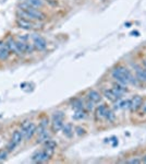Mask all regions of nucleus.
<instances>
[{
    "mask_svg": "<svg viewBox=\"0 0 146 164\" xmlns=\"http://www.w3.org/2000/svg\"><path fill=\"white\" fill-rule=\"evenodd\" d=\"M18 14L22 19H26V20H38V21H42V20L46 19V16L42 11H40V10H37L36 8H33V7H30L28 9H25V10L20 9L18 11Z\"/></svg>",
    "mask_w": 146,
    "mask_h": 164,
    "instance_id": "obj_2",
    "label": "nucleus"
},
{
    "mask_svg": "<svg viewBox=\"0 0 146 164\" xmlns=\"http://www.w3.org/2000/svg\"><path fill=\"white\" fill-rule=\"evenodd\" d=\"M144 69H145V68H144ZM145 70H146V69H145Z\"/></svg>",
    "mask_w": 146,
    "mask_h": 164,
    "instance_id": "obj_34",
    "label": "nucleus"
},
{
    "mask_svg": "<svg viewBox=\"0 0 146 164\" xmlns=\"http://www.w3.org/2000/svg\"><path fill=\"white\" fill-rule=\"evenodd\" d=\"M37 135H38L37 143H45L47 140L50 139V134H49L48 130H44V131L40 132V134H37Z\"/></svg>",
    "mask_w": 146,
    "mask_h": 164,
    "instance_id": "obj_15",
    "label": "nucleus"
},
{
    "mask_svg": "<svg viewBox=\"0 0 146 164\" xmlns=\"http://www.w3.org/2000/svg\"><path fill=\"white\" fill-rule=\"evenodd\" d=\"M50 155L44 150H40V151H36V152L33 154L32 157V161L34 163H43V162H46L50 159Z\"/></svg>",
    "mask_w": 146,
    "mask_h": 164,
    "instance_id": "obj_5",
    "label": "nucleus"
},
{
    "mask_svg": "<svg viewBox=\"0 0 146 164\" xmlns=\"http://www.w3.org/2000/svg\"><path fill=\"white\" fill-rule=\"evenodd\" d=\"M142 104H143V99L140 95H135L132 99L130 100V109L132 112H136L139 111L142 107Z\"/></svg>",
    "mask_w": 146,
    "mask_h": 164,
    "instance_id": "obj_7",
    "label": "nucleus"
},
{
    "mask_svg": "<svg viewBox=\"0 0 146 164\" xmlns=\"http://www.w3.org/2000/svg\"><path fill=\"white\" fill-rule=\"evenodd\" d=\"M94 104H95V103H93L92 101H90V100H88V101L86 102V104H85L87 111H93V109H94Z\"/></svg>",
    "mask_w": 146,
    "mask_h": 164,
    "instance_id": "obj_26",
    "label": "nucleus"
},
{
    "mask_svg": "<svg viewBox=\"0 0 146 164\" xmlns=\"http://www.w3.org/2000/svg\"><path fill=\"white\" fill-rule=\"evenodd\" d=\"M112 90H114L115 93H116V94L121 99V96H122V95L124 94L125 92H127V86H123V84L117 82V83L114 84V88H112Z\"/></svg>",
    "mask_w": 146,
    "mask_h": 164,
    "instance_id": "obj_12",
    "label": "nucleus"
},
{
    "mask_svg": "<svg viewBox=\"0 0 146 164\" xmlns=\"http://www.w3.org/2000/svg\"><path fill=\"white\" fill-rule=\"evenodd\" d=\"M26 2H28L33 8H42L44 6V2H43L42 0H27Z\"/></svg>",
    "mask_w": 146,
    "mask_h": 164,
    "instance_id": "obj_23",
    "label": "nucleus"
},
{
    "mask_svg": "<svg viewBox=\"0 0 146 164\" xmlns=\"http://www.w3.org/2000/svg\"><path fill=\"white\" fill-rule=\"evenodd\" d=\"M102 94H104V96L106 97L107 100H109V101H111V102H117L120 100V97L115 93V91L112 90V89H104V90H102Z\"/></svg>",
    "mask_w": 146,
    "mask_h": 164,
    "instance_id": "obj_10",
    "label": "nucleus"
},
{
    "mask_svg": "<svg viewBox=\"0 0 146 164\" xmlns=\"http://www.w3.org/2000/svg\"><path fill=\"white\" fill-rule=\"evenodd\" d=\"M46 1H48V2H50V3H53L52 0H46Z\"/></svg>",
    "mask_w": 146,
    "mask_h": 164,
    "instance_id": "obj_32",
    "label": "nucleus"
},
{
    "mask_svg": "<svg viewBox=\"0 0 146 164\" xmlns=\"http://www.w3.org/2000/svg\"><path fill=\"white\" fill-rule=\"evenodd\" d=\"M105 119L108 120L109 122H114L115 119H116V115H115V113L112 111H110V109H107L106 114H105Z\"/></svg>",
    "mask_w": 146,
    "mask_h": 164,
    "instance_id": "obj_22",
    "label": "nucleus"
},
{
    "mask_svg": "<svg viewBox=\"0 0 146 164\" xmlns=\"http://www.w3.org/2000/svg\"><path fill=\"white\" fill-rule=\"evenodd\" d=\"M143 162H144V163H146V155H145V157H144V159H143Z\"/></svg>",
    "mask_w": 146,
    "mask_h": 164,
    "instance_id": "obj_31",
    "label": "nucleus"
},
{
    "mask_svg": "<svg viewBox=\"0 0 146 164\" xmlns=\"http://www.w3.org/2000/svg\"><path fill=\"white\" fill-rule=\"evenodd\" d=\"M16 24L21 29H24V30H32V29L35 28V23L32 22V20H26V19H18L16 20Z\"/></svg>",
    "mask_w": 146,
    "mask_h": 164,
    "instance_id": "obj_8",
    "label": "nucleus"
},
{
    "mask_svg": "<svg viewBox=\"0 0 146 164\" xmlns=\"http://www.w3.org/2000/svg\"><path fill=\"white\" fill-rule=\"evenodd\" d=\"M6 43H7L10 51H13V53L16 54V41H14L12 37H9V38L6 41Z\"/></svg>",
    "mask_w": 146,
    "mask_h": 164,
    "instance_id": "obj_20",
    "label": "nucleus"
},
{
    "mask_svg": "<svg viewBox=\"0 0 146 164\" xmlns=\"http://www.w3.org/2000/svg\"><path fill=\"white\" fill-rule=\"evenodd\" d=\"M111 76L117 82L123 84V86H129L130 83L136 84V81H135L136 78H134L130 72V70L123 67V66H118V67L115 68L111 72Z\"/></svg>",
    "mask_w": 146,
    "mask_h": 164,
    "instance_id": "obj_1",
    "label": "nucleus"
},
{
    "mask_svg": "<svg viewBox=\"0 0 146 164\" xmlns=\"http://www.w3.org/2000/svg\"><path fill=\"white\" fill-rule=\"evenodd\" d=\"M33 46L37 51H44L47 47V42L40 35H34L33 36Z\"/></svg>",
    "mask_w": 146,
    "mask_h": 164,
    "instance_id": "obj_6",
    "label": "nucleus"
},
{
    "mask_svg": "<svg viewBox=\"0 0 146 164\" xmlns=\"http://www.w3.org/2000/svg\"><path fill=\"white\" fill-rule=\"evenodd\" d=\"M141 109H142V111H143L144 113L146 114V100H145V101H143V104H142Z\"/></svg>",
    "mask_w": 146,
    "mask_h": 164,
    "instance_id": "obj_30",
    "label": "nucleus"
},
{
    "mask_svg": "<svg viewBox=\"0 0 146 164\" xmlns=\"http://www.w3.org/2000/svg\"><path fill=\"white\" fill-rule=\"evenodd\" d=\"M62 132H63V135H65V137H68V138H71V137L73 136V127H72L71 124H65V125H63Z\"/></svg>",
    "mask_w": 146,
    "mask_h": 164,
    "instance_id": "obj_17",
    "label": "nucleus"
},
{
    "mask_svg": "<svg viewBox=\"0 0 146 164\" xmlns=\"http://www.w3.org/2000/svg\"><path fill=\"white\" fill-rule=\"evenodd\" d=\"M6 157H7V151H0V161L5 160Z\"/></svg>",
    "mask_w": 146,
    "mask_h": 164,
    "instance_id": "obj_28",
    "label": "nucleus"
},
{
    "mask_svg": "<svg viewBox=\"0 0 146 164\" xmlns=\"http://www.w3.org/2000/svg\"><path fill=\"white\" fill-rule=\"evenodd\" d=\"M10 53L11 51H10L7 43L0 41V60H7L10 56Z\"/></svg>",
    "mask_w": 146,
    "mask_h": 164,
    "instance_id": "obj_9",
    "label": "nucleus"
},
{
    "mask_svg": "<svg viewBox=\"0 0 146 164\" xmlns=\"http://www.w3.org/2000/svg\"><path fill=\"white\" fill-rule=\"evenodd\" d=\"M45 148L56 149V148H57V143H56V141L51 140V139H49V140H47L46 142H45Z\"/></svg>",
    "mask_w": 146,
    "mask_h": 164,
    "instance_id": "obj_25",
    "label": "nucleus"
},
{
    "mask_svg": "<svg viewBox=\"0 0 146 164\" xmlns=\"http://www.w3.org/2000/svg\"><path fill=\"white\" fill-rule=\"evenodd\" d=\"M75 131H77V134L79 135V136H82V135H85V129L84 128H82V127H77L75 128Z\"/></svg>",
    "mask_w": 146,
    "mask_h": 164,
    "instance_id": "obj_27",
    "label": "nucleus"
},
{
    "mask_svg": "<svg viewBox=\"0 0 146 164\" xmlns=\"http://www.w3.org/2000/svg\"><path fill=\"white\" fill-rule=\"evenodd\" d=\"M48 125H49V119L47 117H44L42 120H40L38 127L36 128V134H40V132L44 131V130H47Z\"/></svg>",
    "mask_w": 146,
    "mask_h": 164,
    "instance_id": "obj_14",
    "label": "nucleus"
},
{
    "mask_svg": "<svg viewBox=\"0 0 146 164\" xmlns=\"http://www.w3.org/2000/svg\"><path fill=\"white\" fill-rule=\"evenodd\" d=\"M141 160H139V159H132V160H129L127 161V163H131V164H133V163H141Z\"/></svg>",
    "mask_w": 146,
    "mask_h": 164,
    "instance_id": "obj_29",
    "label": "nucleus"
},
{
    "mask_svg": "<svg viewBox=\"0 0 146 164\" xmlns=\"http://www.w3.org/2000/svg\"><path fill=\"white\" fill-rule=\"evenodd\" d=\"M135 73H136V79L141 82H146V70L143 69V68L137 67L136 70H135Z\"/></svg>",
    "mask_w": 146,
    "mask_h": 164,
    "instance_id": "obj_16",
    "label": "nucleus"
},
{
    "mask_svg": "<svg viewBox=\"0 0 146 164\" xmlns=\"http://www.w3.org/2000/svg\"><path fill=\"white\" fill-rule=\"evenodd\" d=\"M116 109H130V100H125V101H119L116 104Z\"/></svg>",
    "mask_w": 146,
    "mask_h": 164,
    "instance_id": "obj_21",
    "label": "nucleus"
},
{
    "mask_svg": "<svg viewBox=\"0 0 146 164\" xmlns=\"http://www.w3.org/2000/svg\"><path fill=\"white\" fill-rule=\"evenodd\" d=\"M144 67H145V69H146V60H144Z\"/></svg>",
    "mask_w": 146,
    "mask_h": 164,
    "instance_id": "obj_33",
    "label": "nucleus"
},
{
    "mask_svg": "<svg viewBox=\"0 0 146 164\" xmlns=\"http://www.w3.org/2000/svg\"><path fill=\"white\" fill-rule=\"evenodd\" d=\"M65 114L62 112H56L52 115V122H51V129L53 132H58L62 129L65 125Z\"/></svg>",
    "mask_w": 146,
    "mask_h": 164,
    "instance_id": "obj_4",
    "label": "nucleus"
},
{
    "mask_svg": "<svg viewBox=\"0 0 146 164\" xmlns=\"http://www.w3.org/2000/svg\"><path fill=\"white\" fill-rule=\"evenodd\" d=\"M86 114L85 112L83 111V109H79V111H75V114L73 115V118L74 119H83V118H85Z\"/></svg>",
    "mask_w": 146,
    "mask_h": 164,
    "instance_id": "obj_24",
    "label": "nucleus"
},
{
    "mask_svg": "<svg viewBox=\"0 0 146 164\" xmlns=\"http://www.w3.org/2000/svg\"><path fill=\"white\" fill-rule=\"evenodd\" d=\"M88 100L92 101L93 103H99L102 101V95L99 92H97L96 90H90L88 92Z\"/></svg>",
    "mask_w": 146,
    "mask_h": 164,
    "instance_id": "obj_13",
    "label": "nucleus"
},
{
    "mask_svg": "<svg viewBox=\"0 0 146 164\" xmlns=\"http://www.w3.org/2000/svg\"><path fill=\"white\" fill-rule=\"evenodd\" d=\"M24 139L23 137V134H22V131H20V130H15V131L12 134V138H11V142L13 143L14 146L18 147L20 144V143L22 142V140Z\"/></svg>",
    "mask_w": 146,
    "mask_h": 164,
    "instance_id": "obj_11",
    "label": "nucleus"
},
{
    "mask_svg": "<svg viewBox=\"0 0 146 164\" xmlns=\"http://www.w3.org/2000/svg\"><path fill=\"white\" fill-rule=\"evenodd\" d=\"M71 104H72V107H73L75 111H79V109H83V107H84L83 102H82L80 99H73L71 101Z\"/></svg>",
    "mask_w": 146,
    "mask_h": 164,
    "instance_id": "obj_19",
    "label": "nucleus"
},
{
    "mask_svg": "<svg viewBox=\"0 0 146 164\" xmlns=\"http://www.w3.org/2000/svg\"><path fill=\"white\" fill-rule=\"evenodd\" d=\"M107 109H108V107H107L105 104L99 105V106L96 109V117L97 118H104Z\"/></svg>",
    "mask_w": 146,
    "mask_h": 164,
    "instance_id": "obj_18",
    "label": "nucleus"
},
{
    "mask_svg": "<svg viewBox=\"0 0 146 164\" xmlns=\"http://www.w3.org/2000/svg\"><path fill=\"white\" fill-rule=\"evenodd\" d=\"M36 126L30 120H25L22 122L21 125V131L23 134V137L25 140H30L35 134H36Z\"/></svg>",
    "mask_w": 146,
    "mask_h": 164,
    "instance_id": "obj_3",
    "label": "nucleus"
}]
</instances>
